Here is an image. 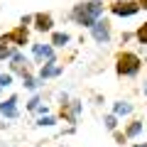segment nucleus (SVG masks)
Masks as SVG:
<instances>
[{"label": "nucleus", "instance_id": "dca6fc26", "mask_svg": "<svg viewBox=\"0 0 147 147\" xmlns=\"http://www.w3.org/2000/svg\"><path fill=\"white\" fill-rule=\"evenodd\" d=\"M105 127H108V130H115V125H118V115L115 113H113V115H105Z\"/></svg>", "mask_w": 147, "mask_h": 147}, {"label": "nucleus", "instance_id": "9d476101", "mask_svg": "<svg viewBox=\"0 0 147 147\" xmlns=\"http://www.w3.org/2000/svg\"><path fill=\"white\" fill-rule=\"evenodd\" d=\"M22 86H25L27 91H37L42 86V79H34V76H30V71H25L22 74Z\"/></svg>", "mask_w": 147, "mask_h": 147}, {"label": "nucleus", "instance_id": "5701e85b", "mask_svg": "<svg viewBox=\"0 0 147 147\" xmlns=\"http://www.w3.org/2000/svg\"><path fill=\"white\" fill-rule=\"evenodd\" d=\"M135 147H147V145H135Z\"/></svg>", "mask_w": 147, "mask_h": 147}, {"label": "nucleus", "instance_id": "a878e982", "mask_svg": "<svg viewBox=\"0 0 147 147\" xmlns=\"http://www.w3.org/2000/svg\"><path fill=\"white\" fill-rule=\"evenodd\" d=\"M0 88H3V86H0Z\"/></svg>", "mask_w": 147, "mask_h": 147}, {"label": "nucleus", "instance_id": "f257e3e1", "mask_svg": "<svg viewBox=\"0 0 147 147\" xmlns=\"http://www.w3.org/2000/svg\"><path fill=\"white\" fill-rule=\"evenodd\" d=\"M103 15V3L100 0H88V3H79V5H74L71 10V20L81 27H93L96 20Z\"/></svg>", "mask_w": 147, "mask_h": 147}, {"label": "nucleus", "instance_id": "2eb2a0df", "mask_svg": "<svg viewBox=\"0 0 147 147\" xmlns=\"http://www.w3.org/2000/svg\"><path fill=\"white\" fill-rule=\"evenodd\" d=\"M135 37H137V42H140V44H147V22H142V25L137 27Z\"/></svg>", "mask_w": 147, "mask_h": 147}, {"label": "nucleus", "instance_id": "1a4fd4ad", "mask_svg": "<svg viewBox=\"0 0 147 147\" xmlns=\"http://www.w3.org/2000/svg\"><path fill=\"white\" fill-rule=\"evenodd\" d=\"M64 69L61 66H57V61H47V64H42V69H39V79H54V76H59Z\"/></svg>", "mask_w": 147, "mask_h": 147}, {"label": "nucleus", "instance_id": "4be33fe9", "mask_svg": "<svg viewBox=\"0 0 147 147\" xmlns=\"http://www.w3.org/2000/svg\"><path fill=\"white\" fill-rule=\"evenodd\" d=\"M137 3H140V7H145V10H147V0H137Z\"/></svg>", "mask_w": 147, "mask_h": 147}, {"label": "nucleus", "instance_id": "b1692460", "mask_svg": "<svg viewBox=\"0 0 147 147\" xmlns=\"http://www.w3.org/2000/svg\"><path fill=\"white\" fill-rule=\"evenodd\" d=\"M145 96H147V84H145Z\"/></svg>", "mask_w": 147, "mask_h": 147}, {"label": "nucleus", "instance_id": "a211bd4d", "mask_svg": "<svg viewBox=\"0 0 147 147\" xmlns=\"http://www.w3.org/2000/svg\"><path fill=\"white\" fill-rule=\"evenodd\" d=\"M0 86H3V88L12 86V74H0Z\"/></svg>", "mask_w": 147, "mask_h": 147}, {"label": "nucleus", "instance_id": "ddd939ff", "mask_svg": "<svg viewBox=\"0 0 147 147\" xmlns=\"http://www.w3.org/2000/svg\"><path fill=\"white\" fill-rule=\"evenodd\" d=\"M69 42H71V37H69L66 32H54L52 34V44L54 47H66Z\"/></svg>", "mask_w": 147, "mask_h": 147}, {"label": "nucleus", "instance_id": "6ab92c4d", "mask_svg": "<svg viewBox=\"0 0 147 147\" xmlns=\"http://www.w3.org/2000/svg\"><path fill=\"white\" fill-rule=\"evenodd\" d=\"M39 105H42V100H39V96H32V98H30V103H27V110H37Z\"/></svg>", "mask_w": 147, "mask_h": 147}, {"label": "nucleus", "instance_id": "aec40b11", "mask_svg": "<svg viewBox=\"0 0 147 147\" xmlns=\"http://www.w3.org/2000/svg\"><path fill=\"white\" fill-rule=\"evenodd\" d=\"M113 137H115L120 145H125V140H127V135H123V132H113Z\"/></svg>", "mask_w": 147, "mask_h": 147}, {"label": "nucleus", "instance_id": "f3484780", "mask_svg": "<svg viewBox=\"0 0 147 147\" xmlns=\"http://www.w3.org/2000/svg\"><path fill=\"white\" fill-rule=\"evenodd\" d=\"M54 123H57V120H54L52 115H47V118H39V120H37V125H39V127H52Z\"/></svg>", "mask_w": 147, "mask_h": 147}, {"label": "nucleus", "instance_id": "393cba45", "mask_svg": "<svg viewBox=\"0 0 147 147\" xmlns=\"http://www.w3.org/2000/svg\"><path fill=\"white\" fill-rule=\"evenodd\" d=\"M145 64H147V59H145Z\"/></svg>", "mask_w": 147, "mask_h": 147}, {"label": "nucleus", "instance_id": "f03ea898", "mask_svg": "<svg viewBox=\"0 0 147 147\" xmlns=\"http://www.w3.org/2000/svg\"><path fill=\"white\" fill-rule=\"evenodd\" d=\"M142 69V59L135 52H120L115 59V71L118 76H137Z\"/></svg>", "mask_w": 147, "mask_h": 147}, {"label": "nucleus", "instance_id": "4468645a", "mask_svg": "<svg viewBox=\"0 0 147 147\" xmlns=\"http://www.w3.org/2000/svg\"><path fill=\"white\" fill-rule=\"evenodd\" d=\"M142 132V123L140 120H132L130 125H127V130H125V135H127V140H130V137H137Z\"/></svg>", "mask_w": 147, "mask_h": 147}, {"label": "nucleus", "instance_id": "7ed1b4c3", "mask_svg": "<svg viewBox=\"0 0 147 147\" xmlns=\"http://www.w3.org/2000/svg\"><path fill=\"white\" fill-rule=\"evenodd\" d=\"M110 10L118 17H132L140 10V3H135V0H115V3L110 5Z\"/></svg>", "mask_w": 147, "mask_h": 147}, {"label": "nucleus", "instance_id": "412c9836", "mask_svg": "<svg viewBox=\"0 0 147 147\" xmlns=\"http://www.w3.org/2000/svg\"><path fill=\"white\" fill-rule=\"evenodd\" d=\"M32 20H34V17H32V15H25V17H22V25H30Z\"/></svg>", "mask_w": 147, "mask_h": 147}, {"label": "nucleus", "instance_id": "9b49d317", "mask_svg": "<svg viewBox=\"0 0 147 147\" xmlns=\"http://www.w3.org/2000/svg\"><path fill=\"white\" fill-rule=\"evenodd\" d=\"M7 44H10V39L7 37H0V61L3 59H12V54H15V49H10Z\"/></svg>", "mask_w": 147, "mask_h": 147}, {"label": "nucleus", "instance_id": "6e6552de", "mask_svg": "<svg viewBox=\"0 0 147 147\" xmlns=\"http://www.w3.org/2000/svg\"><path fill=\"white\" fill-rule=\"evenodd\" d=\"M32 52H34V57L42 61V59H47V61H54V44H32Z\"/></svg>", "mask_w": 147, "mask_h": 147}, {"label": "nucleus", "instance_id": "20e7f679", "mask_svg": "<svg viewBox=\"0 0 147 147\" xmlns=\"http://www.w3.org/2000/svg\"><path fill=\"white\" fill-rule=\"evenodd\" d=\"M91 34H93V39L98 44H108L110 42V22L108 20H96V25L91 27Z\"/></svg>", "mask_w": 147, "mask_h": 147}, {"label": "nucleus", "instance_id": "0eeeda50", "mask_svg": "<svg viewBox=\"0 0 147 147\" xmlns=\"http://www.w3.org/2000/svg\"><path fill=\"white\" fill-rule=\"evenodd\" d=\"M7 39H10V44H15V47H22V44H27V27L25 25H20V27H15L12 32H7Z\"/></svg>", "mask_w": 147, "mask_h": 147}, {"label": "nucleus", "instance_id": "f8f14e48", "mask_svg": "<svg viewBox=\"0 0 147 147\" xmlns=\"http://www.w3.org/2000/svg\"><path fill=\"white\" fill-rule=\"evenodd\" d=\"M113 113H115V115H130L132 105L127 103V100H118V103H113Z\"/></svg>", "mask_w": 147, "mask_h": 147}, {"label": "nucleus", "instance_id": "423d86ee", "mask_svg": "<svg viewBox=\"0 0 147 147\" xmlns=\"http://www.w3.org/2000/svg\"><path fill=\"white\" fill-rule=\"evenodd\" d=\"M52 27H54V20L49 12H37L34 15V30L37 32H52Z\"/></svg>", "mask_w": 147, "mask_h": 147}, {"label": "nucleus", "instance_id": "39448f33", "mask_svg": "<svg viewBox=\"0 0 147 147\" xmlns=\"http://www.w3.org/2000/svg\"><path fill=\"white\" fill-rule=\"evenodd\" d=\"M0 115L10 118V120H15V118L20 115V110H17V96H10L7 100L0 103Z\"/></svg>", "mask_w": 147, "mask_h": 147}]
</instances>
